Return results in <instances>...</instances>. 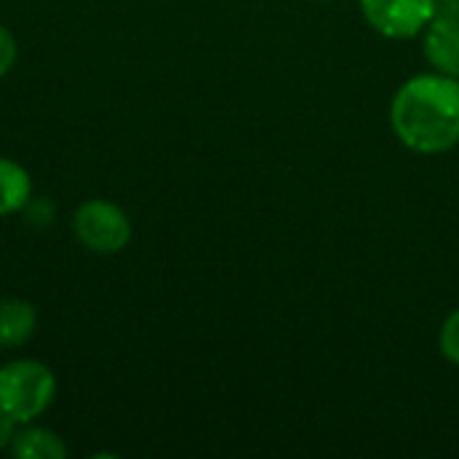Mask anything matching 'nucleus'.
I'll return each mask as SVG.
<instances>
[{
	"label": "nucleus",
	"instance_id": "3",
	"mask_svg": "<svg viewBox=\"0 0 459 459\" xmlns=\"http://www.w3.org/2000/svg\"><path fill=\"white\" fill-rule=\"evenodd\" d=\"M73 231L83 247L91 253H118L132 239V223L129 215L108 199H89L83 202L73 215Z\"/></svg>",
	"mask_w": 459,
	"mask_h": 459
},
{
	"label": "nucleus",
	"instance_id": "8",
	"mask_svg": "<svg viewBox=\"0 0 459 459\" xmlns=\"http://www.w3.org/2000/svg\"><path fill=\"white\" fill-rule=\"evenodd\" d=\"M30 196H32V180L27 169L13 159L0 156V215L22 212Z\"/></svg>",
	"mask_w": 459,
	"mask_h": 459
},
{
	"label": "nucleus",
	"instance_id": "10",
	"mask_svg": "<svg viewBox=\"0 0 459 459\" xmlns=\"http://www.w3.org/2000/svg\"><path fill=\"white\" fill-rule=\"evenodd\" d=\"M16 54H19V48H16V38L11 35V30H8L5 24H0V78L13 67Z\"/></svg>",
	"mask_w": 459,
	"mask_h": 459
},
{
	"label": "nucleus",
	"instance_id": "9",
	"mask_svg": "<svg viewBox=\"0 0 459 459\" xmlns=\"http://www.w3.org/2000/svg\"><path fill=\"white\" fill-rule=\"evenodd\" d=\"M438 347H441V355L459 368V309H455L444 320L441 333H438Z\"/></svg>",
	"mask_w": 459,
	"mask_h": 459
},
{
	"label": "nucleus",
	"instance_id": "11",
	"mask_svg": "<svg viewBox=\"0 0 459 459\" xmlns=\"http://www.w3.org/2000/svg\"><path fill=\"white\" fill-rule=\"evenodd\" d=\"M19 422L16 420H11V417H3L0 414V452L3 449H11V444H13V438H16V433H19Z\"/></svg>",
	"mask_w": 459,
	"mask_h": 459
},
{
	"label": "nucleus",
	"instance_id": "12",
	"mask_svg": "<svg viewBox=\"0 0 459 459\" xmlns=\"http://www.w3.org/2000/svg\"><path fill=\"white\" fill-rule=\"evenodd\" d=\"M446 3H459V0H446Z\"/></svg>",
	"mask_w": 459,
	"mask_h": 459
},
{
	"label": "nucleus",
	"instance_id": "7",
	"mask_svg": "<svg viewBox=\"0 0 459 459\" xmlns=\"http://www.w3.org/2000/svg\"><path fill=\"white\" fill-rule=\"evenodd\" d=\"M11 455L16 459H65L67 457V446L65 441L46 428H27L22 425L11 449Z\"/></svg>",
	"mask_w": 459,
	"mask_h": 459
},
{
	"label": "nucleus",
	"instance_id": "2",
	"mask_svg": "<svg viewBox=\"0 0 459 459\" xmlns=\"http://www.w3.org/2000/svg\"><path fill=\"white\" fill-rule=\"evenodd\" d=\"M56 395V377L40 360H11L0 366V414L19 425L35 422Z\"/></svg>",
	"mask_w": 459,
	"mask_h": 459
},
{
	"label": "nucleus",
	"instance_id": "6",
	"mask_svg": "<svg viewBox=\"0 0 459 459\" xmlns=\"http://www.w3.org/2000/svg\"><path fill=\"white\" fill-rule=\"evenodd\" d=\"M38 312L24 299H5L0 301V347L13 350L27 344L35 336Z\"/></svg>",
	"mask_w": 459,
	"mask_h": 459
},
{
	"label": "nucleus",
	"instance_id": "5",
	"mask_svg": "<svg viewBox=\"0 0 459 459\" xmlns=\"http://www.w3.org/2000/svg\"><path fill=\"white\" fill-rule=\"evenodd\" d=\"M425 56L436 73L459 78V3L438 0V11L425 27Z\"/></svg>",
	"mask_w": 459,
	"mask_h": 459
},
{
	"label": "nucleus",
	"instance_id": "1",
	"mask_svg": "<svg viewBox=\"0 0 459 459\" xmlns=\"http://www.w3.org/2000/svg\"><path fill=\"white\" fill-rule=\"evenodd\" d=\"M390 126L414 153L452 151L459 143V78L444 73L409 78L393 97Z\"/></svg>",
	"mask_w": 459,
	"mask_h": 459
},
{
	"label": "nucleus",
	"instance_id": "4",
	"mask_svg": "<svg viewBox=\"0 0 459 459\" xmlns=\"http://www.w3.org/2000/svg\"><path fill=\"white\" fill-rule=\"evenodd\" d=\"M360 8L379 35L406 40L425 32L438 11V0H360Z\"/></svg>",
	"mask_w": 459,
	"mask_h": 459
}]
</instances>
